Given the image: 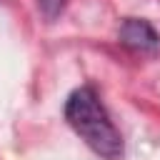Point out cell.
Here are the masks:
<instances>
[{"instance_id": "cell-2", "label": "cell", "mask_w": 160, "mask_h": 160, "mask_svg": "<svg viewBox=\"0 0 160 160\" xmlns=\"http://www.w3.org/2000/svg\"><path fill=\"white\" fill-rule=\"evenodd\" d=\"M118 38H120V42L125 48H132V50H155L160 45L158 30L142 18H128L120 25Z\"/></svg>"}, {"instance_id": "cell-3", "label": "cell", "mask_w": 160, "mask_h": 160, "mask_svg": "<svg viewBox=\"0 0 160 160\" xmlns=\"http://www.w3.org/2000/svg\"><path fill=\"white\" fill-rule=\"evenodd\" d=\"M65 5H68V0H38V8H40V12H42V18H45L48 22L58 20V18L62 15Z\"/></svg>"}, {"instance_id": "cell-1", "label": "cell", "mask_w": 160, "mask_h": 160, "mask_svg": "<svg viewBox=\"0 0 160 160\" xmlns=\"http://www.w3.org/2000/svg\"><path fill=\"white\" fill-rule=\"evenodd\" d=\"M65 120L95 155L105 160L122 158V135L92 88H78L70 92V98L65 100Z\"/></svg>"}]
</instances>
